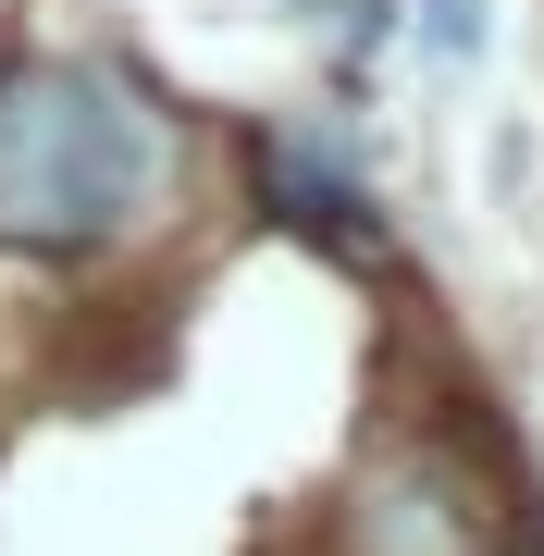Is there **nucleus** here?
<instances>
[{
	"label": "nucleus",
	"instance_id": "nucleus-1",
	"mask_svg": "<svg viewBox=\"0 0 544 556\" xmlns=\"http://www.w3.org/2000/svg\"><path fill=\"white\" fill-rule=\"evenodd\" d=\"M186 174L174 112L112 62H13L0 75V248H100L149 223Z\"/></svg>",
	"mask_w": 544,
	"mask_h": 556
},
{
	"label": "nucleus",
	"instance_id": "nucleus-2",
	"mask_svg": "<svg viewBox=\"0 0 544 556\" xmlns=\"http://www.w3.org/2000/svg\"><path fill=\"white\" fill-rule=\"evenodd\" d=\"M359 556H483V519H470V495L445 470H383L359 482Z\"/></svg>",
	"mask_w": 544,
	"mask_h": 556
},
{
	"label": "nucleus",
	"instance_id": "nucleus-3",
	"mask_svg": "<svg viewBox=\"0 0 544 556\" xmlns=\"http://www.w3.org/2000/svg\"><path fill=\"white\" fill-rule=\"evenodd\" d=\"M273 199H284V223H298V236H334L346 260H371V248H383V223H371V199H359V174H346L322 137H273Z\"/></svg>",
	"mask_w": 544,
	"mask_h": 556
},
{
	"label": "nucleus",
	"instance_id": "nucleus-4",
	"mask_svg": "<svg viewBox=\"0 0 544 556\" xmlns=\"http://www.w3.org/2000/svg\"><path fill=\"white\" fill-rule=\"evenodd\" d=\"M421 13H433V50H445V62L483 50V0H421Z\"/></svg>",
	"mask_w": 544,
	"mask_h": 556
}]
</instances>
